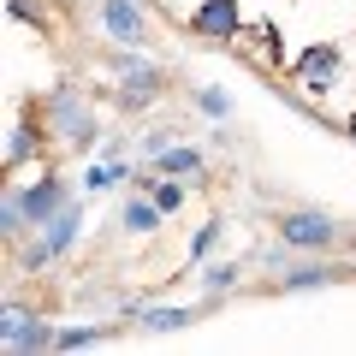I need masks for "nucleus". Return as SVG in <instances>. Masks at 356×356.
<instances>
[{"label": "nucleus", "instance_id": "obj_1", "mask_svg": "<svg viewBox=\"0 0 356 356\" xmlns=\"http://www.w3.org/2000/svg\"><path fill=\"white\" fill-rule=\"evenodd\" d=\"M30 113H36L42 131H48L54 143H65V149H89V143H95V113H89V102L77 89H54V95H42Z\"/></svg>", "mask_w": 356, "mask_h": 356}, {"label": "nucleus", "instance_id": "obj_2", "mask_svg": "<svg viewBox=\"0 0 356 356\" xmlns=\"http://www.w3.org/2000/svg\"><path fill=\"white\" fill-rule=\"evenodd\" d=\"M339 77H344L339 42H315V48H303V54H297V65H291V83L303 89L309 102H315V95H332V89H339Z\"/></svg>", "mask_w": 356, "mask_h": 356}, {"label": "nucleus", "instance_id": "obj_3", "mask_svg": "<svg viewBox=\"0 0 356 356\" xmlns=\"http://www.w3.org/2000/svg\"><path fill=\"white\" fill-rule=\"evenodd\" d=\"M0 344H6V356H42V350H54V327L42 315H30L24 303H6V315H0Z\"/></svg>", "mask_w": 356, "mask_h": 356}, {"label": "nucleus", "instance_id": "obj_4", "mask_svg": "<svg viewBox=\"0 0 356 356\" xmlns=\"http://www.w3.org/2000/svg\"><path fill=\"white\" fill-rule=\"evenodd\" d=\"M77 232H83V214H77V202H65L60 214H54L48 226H42V238H36V243H24V267L36 273V267L60 261V255H65V250L77 243Z\"/></svg>", "mask_w": 356, "mask_h": 356}, {"label": "nucleus", "instance_id": "obj_5", "mask_svg": "<svg viewBox=\"0 0 356 356\" xmlns=\"http://www.w3.org/2000/svg\"><path fill=\"white\" fill-rule=\"evenodd\" d=\"M113 72H119V102H125L131 113L166 95V77H161V65H149V60H131V54H119V60H113Z\"/></svg>", "mask_w": 356, "mask_h": 356}, {"label": "nucleus", "instance_id": "obj_6", "mask_svg": "<svg viewBox=\"0 0 356 356\" xmlns=\"http://www.w3.org/2000/svg\"><path fill=\"white\" fill-rule=\"evenodd\" d=\"M280 243H291V250H332L339 243V220L321 214V208H297V214L280 220Z\"/></svg>", "mask_w": 356, "mask_h": 356}, {"label": "nucleus", "instance_id": "obj_7", "mask_svg": "<svg viewBox=\"0 0 356 356\" xmlns=\"http://www.w3.org/2000/svg\"><path fill=\"white\" fill-rule=\"evenodd\" d=\"M13 191H18V202H24V214H30V226H36V232L48 226V220L60 214L65 202H72V191H65V178H54V172H42L36 184H13Z\"/></svg>", "mask_w": 356, "mask_h": 356}, {"label": "nucleus", "instance_id": "obj_8", "mask_svg": "<svg viewBox=\"0 0 356 356\" xmlns=\"http://www.w3.org/2000/svg\"><path fill=\"white\" fill-rule=\"evenodd\" d=\"M191 36H202V42H238L243 36L238 0H202V6L191 13Z\"/></svg>", "mask_w": 356, "mask_h": 356}, {"label": "nucleus", "instance_id": "obj_9", "mask_svg": "<svg viewBox=\"0 0 356 356\" xmlns=\"http://www.w3.org/2000/svg\"><path fill=\"white\" fill-rule=\"evenodd\" d=\"M102 24L119 48H143V36H149V18L137 0H102Z\"/></svg>", "mask_w": 356, "mask_h": 356}, {"label": "nucleus", "instance_id": "obj_10", "mask_svg": "<svg viewBox=\"0 0 356 356\" xmlns=\"http://www.w3.org/2000/svg\"><path fill=\"white\" fill-rule=\"evenodd\" d=\"M42 137H48V131H42V119H36V113L13 119V131H6V172H18V166H24L30 154L42 149Z\"/></svg>", "mask_w": 356, "mask_h": 356}, {"label": "nucleus", "instance_id": "obj_11", "mask_svg": "<svg viewBox=\"0 0 356 356\" xmlns=\"http://www.w3.org/2000/svg\"><path fill=\"white\" fill-rule=\"evenodd\" d=\"M339 280H350V267H332V261H303V267H291L285 273V291H309V285H339Z\"/></svg>", "mask_w": 356, "mask_h": 356}, {"label": "nucleus", "instance_id": "obj_12", "mask_svg": "<svg viewBox=\"0 0 356 356\" xmlns=\"http://www.w3.org/2000/svg\"><path fill=\"white\" fill-rule=\"evenodd\" d=\"M149 166H161V172H172V178H202V154H196V149H184V143H166V149L161 154H154V161Z\"/></svg>", "mask_w": 356, "mask_h": 356}, {"label": "nucleus", "instance_id": "obj_13", "mask_svg": "<svg viewBox=\"0 0 356 356\" xmlns=\"http://www.w3.org/2000/svg\"><path fill=\"white\" fill-rule=\"evenodd\" d=\"M161 202H154V196L149 191H143V196H131V202H125V232H137V238H149V232L154 226H161Z\"/></svg>", "mask_w": 356, "mask_h": 356}, {"label": "nucleus", "instance_id": "obj_14", "mask_svg": "<svg viewBox=\"0 0 356 356\" xmlns=\"http://www.w3.org/2000/svg\"><path fill=\"white\" fill-rule=\"evenodd\" d=\"M137 321H143V327H149V332H178V327H191V321H196V309H184V303H161V309H137Z\"/></svg>", "mask_w": 356, "mask_h": 356}, {"label": "nucleus", "instance_id": "obj_15", "mask_svg": "<svg viewBox=\"0 0 356 356\" xmlns=\"http://www.w3.org/2000/svg\"><path fill=\"white\" fill-rule=\"evenodd\" d=\"M107 332L102 327H60L54 332V350H89V344H102Z\"/></svg>", "mask_w": 356, "mask_h": 356}, {"label": "nucleus", "instance_id": "obj_16", "mask_svg": "<svg viewBox=\"0 0 356 356\" xmlns=\"http://www.w3.org/2000/svg\"><path fill=\"white\" fill-rule=\"evenodd\" d=\"M238 273H243L238 261H214V267H202V285L220 297V291H232V285H238Z\"/></svg>", "mask_w": 356, "mask_h": 356}, {"label": "nucleus", "instance_id": "obj_17", "mask_svg": "<svg viewBox=\"0 0 356 356\" xmlns=\"http://www.w3.org/2000/svg\"><path fill=\"white\" fill-rule=\"evenodd\" d=\"M220 232H226V220H208L202 232L191 238V261H202V255H214V243H220Z\"/></svg>", "mask_w": 356, "mask_h": 356}, {"label": "nucleus", "instance_id": "obj_18", "mask_svg": "<svg viewBox=\"0 0 356 356\" xmlns=\"http://www.w3.org/2000/svg\"><path fill=\"white\" fill-rule=\"evenodd\" d=\"M196 107H202L208 119H226V113H232V102L220 95V89H196Z\"/></svg>", "mask_w": 356, "mask_h": 356}, {"label": "nucleus", "instance_id": "obj_19", "mask_svg": "<svg viewBox=\"0 0 356 356\" xmlns=\"http://www.w3.org/2000/svg\"><path fill=\"white\" fill-rule=\"evenodd\" d=\"M166 143H172V137H166V131H149V137H143V154H149V161H154V154H161Z\"/></svg>", "mask_w": 356, "mask_h": 356}, {"label": "nucleus", "instance_id": "obj_20", "mask_svg": "<svg viewBox=\"0 0 356 356\" xmlns=\"http://www.w3.org/2000/svg\"><path fill=\"white\" fill-rule=\"evenodd\" d=\"M350 137H356V113H350Z\"/></svg>", "mask_w": 356, "mask_h": 356}]
</instances>
